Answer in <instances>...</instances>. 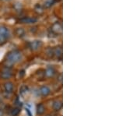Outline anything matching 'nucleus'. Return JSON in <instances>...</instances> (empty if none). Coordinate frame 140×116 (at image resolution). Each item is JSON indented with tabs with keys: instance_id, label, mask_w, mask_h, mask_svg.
<instances>
[{
	"instance_id": "nucleus-1",
	"label": "nucleus",
	"mask_w": 140,
	"mask_h": 116,
	"mask_svg": "<svg viewBox=\"0 0 140 116\" xmlns=\"http://www.w3.org/2000/svg\"><path fill=\"white\" fill-rule=\"evenodd\" d=\"M22 59V54L19 51H12L9 52L6 55V62L9 65H13L19 62Z\"/></svg>"
},
{
	"instance_id": "nucleus-2",
	"label": "nucleus",
	"mask_w": 140,
	"mask_h": 116,
	"mask_svg": "<svg viewBox=\"0 0 140 116\" xmlns=\"http://www.w3.org/2000/svg\"><path fill=\"white\" fill-rule=\"evenodd\" d=\"M51 31L52 32H54L55 34H59L62 33V26L60 23L57 22V23H54L52 25V27H51Z\"/></svg>"
},
{
	"instance_id": "nucleus-3",
	"label": "nucleus",
	"mask_w": 140,
	"mask_h": 116,
	"mask_svg": "<svg viewBox=\"0 0 140 116\" xmlns=\"http://www.w3.org/2000/svg\"><path fill=\"white\" fill-rule=\"evenodd\" d=\"M12 72L11 70L8 69V68H5L1 73V77L4 79H9L11 76H12Z\"/></svg>"
},
{
	"instance_id": "nucleus-4",
	"label": "nucleus",
	"mask_w": 140,
	"mask_h": 116,
	"mask_svg": "<svg viewBox=\"0 0 140 116\" xmlns=\"http://www.w3.org/2000/svg\"><path fill=\"white\" fill-rule=\"evenodd\" d=\"M0 35H2L6 40L7 38L10 37V33H9V31L7 27H6V26H1L0 27Z\"/></svg>"
},
{
	"instance_id": "nucleus-5",
	"label": "nucleus",
	"mask_w": 140,
	"mask_h": 116,
	"mask_svg": "<svg viewBox=\"0 0 140 116\" xmlns=\"http://www.w3.org/2000/svg\"><path fill=\"white\" fill-rule=\"evenodd\" d=\"M41 46H42V42L41 41H34L31 43H30V48L33 51L39 49Z\"/></svg>"
},
{
	"instance_id": "nucleus-6",
	"label": "nucleus",
	"mask_w": 140,
	"mask_h": 116,
	"mask_svg": "<svg viewBox=\"0 0 140 116\" xmlns=\"http://www.w3.org/2000/svg\"><path fill=\"white\" fill-rule=\"evenodd\" d=\"M37 21L36 18H32V17H23V18L20 19V22L23 23H34Z\"/></svg>"
},
{
	"instance_id": "nucleus-7",
	"label": "nucleus",
	"mask_w": 140,
	"mask_h": 116,
	"mask_svg": "<svg viewBox=\"0 0 140 116\" xmlns=\"http://www.w3.org/2000/svg\"><path fill=\"white\" fill-rule=\"evenodd\" d=\"M54 51V55H55L58 59H62V48L61 46H58L55 48L53 49Z\"/></svg>"
},
{
	"instance_id": "nucleus-8",
	"label": "nucleus",
	"mask_w": 140,
	"mask_h": 116,
	"mask_svg": "<svg viewBox=\"0 0 140 116\" xmlns=\"http://www.w3.org/2000/svg\"><path fill=\"white\" fill-rule=\"evenodd\" d=\"M4 88L5 91L7 93H12L13 91V84L11 82H7L4 84Z\"/></svg>"
},
{
	"instance_id": "nucleus-9",
	"label": "nucleus",
	"mask_w": 140,
	"mask_h": 116,
	"mask_svg": "<svg viewBox=\"0 0 140 116\" xmlns=\"http://www.w3.org/2000/svg\"><path fill=\"white\" fill-rule=\"evenodd\" d=\"M40 93L41 94L42 96H48L50 93H51V90L48 87V86H42L41 89H40Z\"/></svg>"
},
{
	"instance_id": "nucleus-10",
	"label": "nucleus",
	"mask_w": 140,
	"mask_h": 116,
	"mask_svg": "<svg viewBox=\"0 0 140 116\" xmlns=\"http://www.w3.org/2000/svg\"><path fill=\"white\" fill-rule=\"evenodd\" d=\"M45 111V107L43 104H39L37 105V114H43Z\"/></svg>"
},
{
	"instance_id": "nucleus-11",
	"label": "nucleus",
	"mask_w": 140,
	"mask_h": 116,
	"mask_svg": "<svg viewBox=\"0 0 140 116\" xmlns=\"http://www.w3.org/2000/svg\"><path fill=\"white\" fill-rule=\"evenodd\" d=\"M55 73V70L53 67L51 66H49L48 67V69H46V72H45V75L47 76H48V77H51L54 75Z\"/></svg>"
},
{
	"instance_id": "nucleus-12",
	"label": "nucleus",
	"mask_w": 140,
	"mask_h": 116,
	"mask_svg": "<svg viewBox=\"0 0 140 116\" xmlns=\"http://www.w3.org/2000/svg\"><path fill=\"white\" fill-rule=\"evenodd\" d=\"M62 108V102L61 101H55L53 103V108L55 111H59Z\"/></svg>"
},
{
	"instance_id": "nucleus-13",
	"label": "nucleus",
	"mask_w": 140,
	"mask_h": 116,
	"mask_svg": "<svg viewBox=\"0 0 140 116\" xmlns=\"http://www.w3.org/2000/svg\"><path fill=\"white\" fill-rule=\"evenodd\" d=\"M54 3V0H47L44 3V7L45 8H50L51 6H52Z\"/></svg>"
},
{
	"instance_id": "nucleus-14",
	"label": "nucleus",
	"mask_w": 140,
	"mask_h": 116,
	"mask_svg": "<svg viewBox=\"0 0 140 116\" xmlns=\"http://www.w3.org/2000/svg\"><path fill=\"white\" fill-rule=\"evenodd\" d=\"M24 34H25V31H24V30L23 28H17L16 30V34L17 35V36H19V37L23 36Z\"/></svg>"
},
{
	"instance_id": "nucleus-15",
	"label": "nucleus",
	"mask_w": 140,
	"mask_h": 116,
	"mask_svg": "<svg viewBox=\"0 0 140 116\" xmlns=\"http://www.w3.org/2000/svg\"><path fill=\"white\" fill-rule=\"evenodd\" d=\"M20 108H14V109L12 110L11 114H12V116H16V115H18L19 114H20Z\"/></svg>"
},
{
	"instance_id": "nucleus-16",
	"label": "nucleus",
	"mask_w": 140,
	"mask_h": 116,
	"mask_svg": "<svg viewBox=\"0 0 140 116\" xmlns=\"http://www.w3.org/2000/svg\"><path fill=\"white\" fill-rule=\"evenodd\" d=\"M27 91H28V87H27L26 85H23V86L20 87V93H21V94H24V93H26Z\"/></svg>"
},
{
	"instance_id": "nucleus-17",
	"label": "nucleus",
	"mask_w": 140,
	"mask_h": 116,
	"mask_svg": "<svg viewBox=\"0 0 140 116\" xmlns=\"http://www.w3.org/2000/svg\"><path fill=\"white\" fill-rule=\"evenodd\" d=\"M5 41H6V39L2 36V35H0V44L1 43H3V42H5Z\"/></svg>"
},
{
	"instance_id": "nucleus-18",
	"label": "nucleus",
	"mask_w": 140,
	"mask_h": 116,
	"mask_svg": "<svg viewBox=\"0 0 140 116\" xmlns=\"http://www.w3.org/2000/svg\"><path fill=\"white\" fill-rule=\"evenodd\" d=\"M59 80L60 82H62V74L61 73L60 75H59Z\"/></svg>"
},
{
	"instance_id": "nucleus-19",
	"label": "nucleus",
	"mask_w": 140,
	"mask_h": 116,
	"mask_svg": "<svg viewBox=\"0 0 140 116\" xmlns=\"http://www.w3.org/2000/svg\"><path fill=\"white\" fill-rule=\"evenodd\" d=\"M3 110L0 109V116H3Z\"/></svg>"
}]
</instances>
